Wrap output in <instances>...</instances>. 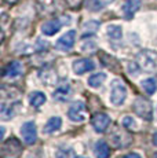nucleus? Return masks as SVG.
<instances>
[{
  "instance_id": "28",
  "label": "nucleus",
  "mask_w": 157,
  "mask_h": 158,
  "mask_svg": "<svg viewBox=\"0 0 157 158\" xmlns=\"http://www.w3.org/2000/svg\"><path fill=\"white\" fill-rule=\"evenodd\" d=\"M152 142H153V144H155L156 147H157V133H155V135H153V138H152Z\"/></svg>"
},
{
  "instance_id": "11",
  "label": "nucleus",
  "mask_w": 157,
  "mask_h": 158,
  "mask_svg": "<svg viewBox=\"0 0 157 158\" xmlns=\"http://www.w3.org/2000/svg\"><path fill=\"white\" fill-rule=\"evenodd\" d=\"M21 73H22V65H21V62L14 60V62H10L4 68L3 76L7 78H15L18 76H21Z\"/></svg>"
},
{
  "instance_id": "8",
  "label": "nucleus",
  "mask_w": 157,
  "mask_h": 158,
  "mask_svg": "<svg viewBox=\"0 0 157 158\" xmlns=\"http://www.w3.org/2000/svg\"><path fill=\"white\" fill-rule=\"evenodd\" d=\"M74 41H76V32L74 30H69V32H66L65 35H62L57 40L55 47L59 51H69L74 45Z\"/></svg>"
},
{
  "instance_id": "14",
  "label": "nucleus",
  "mask_w": 157,
  "mask_h": 158,
  "mask_svg": "<svg viewBox=\"0 0 157 158\" xmlns=\"http://www.w3.org/2000/svg\"><path fill=\"white\" fill-rule=\"evenodd\" d=\"M94 154L96 158H109L110 156V148L106 144V142L98 140L94 146Z\"/></svg>"
},
{
  "instance_id": "16",
  "label": "nucleus",
  "mask_w": 157,
  "mask_h": 158,
  "mask_svg": "<svg viewBox=\"0 0 157 158\" xmlns=\"http://www.w3.org/2000/svg\"><path fill=\"white\" fill-rule=\"evenodd\" d=\"M46 101H47L46 95L43 92H40V91H35V92H32L29 95V103L33 107H40V106H43L46 103Z\"/></svg>"
},
{
  "instance_id": "13",
  "label": "nucleus",
  "mask_w": 157,
  "mask_h": 158,
  "mask_svg": "<svg viewBox=\"0 0 157 158\" xmlns=\"http://www.w3.org/2000/svg\"><path fill=\"white\" fill-rule=\"evenodd\" d=\"M69 94H70V87H69V84L68 83H62V84H59L58 88L55 89L53 98L55 99V101L63 102V101H66V99L69 98Z\"/></svg>"
},
{
  "instance_id": "18",
  "label": "nucleus",
  "mask_w": 157,
  "mask_h": 158,
  "mask_svg": "<svg viewBox=\"0 0 157 158\" xmlns=\"http://www.w3.org/2000/svg\"><path fill=\"white\" fill-rule=\"evenodd\" d=\"M106 80V73H95L88 78V85L91 88H99Z\"/></svg>"
},
{
  "instance_id": "25",
  "label": "nucleus",
  "mask_w": 157,
  "mask_h": 158,
  "mask_svg": "<svg viewBox=\"0 0 157 158\" xmlns=\"http://www.w3.org/2000/svg\"><path fill=\"white\" fill-rule=\"evenodd\" d=\"M98 28H99V23L96 22V21H90V22H87L86 25H84L86 33H87V30H88V33H94V32H96Z\"/></svg>"
},
{
  "instance_id": "21",
  "label": "nucleus",
  "mask_w": 157,
  "mask_h": 158,
  "mask_svg": "<svg viewBox=\"0 0 157 158\" xmlns=\"http://www.w3.org/2000/svg\"><path fill=\"white\" fill-rule=\"evenodd\" d=\"M142 88L145 89V92L147 95H153L157 91V83L155 78H146V80L142 81Z\"/></svg>"
},
{
  "instance_id": "12",
  "label": "nucleus",
  "mask_w": 157,
  "mask_h": 158,
  "mask_svg": "<svg viewBox=\"0 0 157 158\" xmlns=\"http://www.w3.org/2000/svg\"><path fill=\"white\" fill-rule=\"evenodd\" d=\"M61 26H62V23L59 19H51V21H47L46 23H43L41 32H43L46 36H53V35H55V33L59 32Z\"/></svg>"
},
{
  "instance_id": "7",
  "label": "nucleus",
  "mask_w": 157,
  "mask_h": 158,
  "mask_svg": "<svg viewBox=\"0 0 157 158\" xmlns=\"http://www.w3.org/2000/svg\"><path fill=\"white\" fill-rule=\"evenodd\" d=\"M21 136L26 144H33L37 139V129H36L35 123L28 121L21 127Z\"/></svg>"
},
{
  "instance_id": "5",
  "label": "nucleus",
  "mask_w": 157,
  "mask_h": 158,
  "mask_svg": "<svg viewBox=\"0 0 157 158\" xmlns=\"http://www.w3.org/2000/svg\"><path fill=\"white\" fill-rule=\"evenodd\" d=\"M109 139L113 143V146H116V147H125L127 144L131 143V136L123 128H120L117 125H114V128L109 133Z\"/></svg>"
},
{
  "instance_id": "6",
  "label": "nucleus",
  "mask_w": 157,
  "mask_h": 158,
  "mask_svg": "<svg viewBox=\"0 0 157 158\" xmlns=\"http://www.w3.org/2000/svg\"><path fill=\"white\" fill-rule=\"evenodd\" d=\"M68 117L73 123H83L87 118V107L84 102H76L69 107L68 110Z\"/></svg>"
},
{
  "instance_id": "4",
  "label": "nucleus",
  "mask_w": 157,
  "mask_h": 158,
  "mask_svg": "<svg viewBox=\"0 0 157 158\" xmlns=\"http://www.w3.org/2000/svg\"><path fill=\"white\" fill-rule=\"evenodd\" d=\"M2 157L3 158H17L22 153V146L17 138H10L2 144Z\"/></svg>"
},
{
  "instance_id": "15",
  "label": "nucleus",
  "mask_w": 157,
  "mask_h": 158,
  "mask_svg": "<svg viewBox=\"0 0 157 158\" xmlns=\"http://www.w3.org/2000/svg\"><path fill=\"white\" fill-rule=\"evenodd\" d=\"M61 125H62V120H61V117H51L50 120L46 123V125H44V128H43V132L44 133H47V135H50V133H54L55 131H58L59 128H61Z\"/></svg>"
},
{
  "instance_id": "24",
  "label": "nucleus",
  "mask_w": 157,
  "mask_h": 158,
  "mask_svg": "<svg viewBox=\"0 0 157 158\" xmlns=\"http://www.w3.org/2000/svg\"><path fill=\"white\" fill-rule=\"evenodd\" d=\"M123 127L127 128V129H134L135 127H137V124H135V121L132 120V117L125 115V117L123 118Z\"/></svg>"
},
{
  "instance_id": "27",
  "label": "nucleus",
  "mask_w": 157,
  "mask_h": 158,
  "mask_svg": "<svg viewBox=\"0 0 157 158\" xmlns=\"http://www.w3.org/2000/svg\"><path fill=\"white\" fill-rule=\"evenodd\" d=\"M123 158H141V156L138 153H129V154H127V156H124Z\"/></svg>"
},
{
  "instance_id": "9",
  "label": "nucleus",
  "mask_w": 157,
  "mask_h": 158,
  "mask_svg": "<svg viewBox=\"0 0 157 158\" xmlns=\"http://www.w3.org/2000/svg\"><path fill=\"white\" fill-rule=\"evenodd\" d=\"M91 124H92V127H94V129L96 132L104 133L110 125V117L106 113H96V114L92 115Z\"/></svg>"
},
{
  "instance_id": "10",
  "label": "nucleus",
  "mask_w": 157,
  "mask_h": 158,
  "mask_svg": "<svg viewBox=\"0 0 157 158\" xmlns=\"http://www.w3.org/2000/svg\"><path fill=\"white\" fill-rule=\"evenodd\" d=\"M95 69V63L91 59H76L73 62V72L76 74H84V73H88Z\"/></svg>"
},
{
  "instance_id": "3",
  "label": "nucleus",
  "mask_w": 157,
  "mask_h": 158,
  "mask_svg": "<svg viewBox=\"0 0 157 158\" xmlns=\"http://www.w3.org/2000/svg\"><path fill=\"white\" fill-rule=\"evenodd\" d=\"M134 107V111L138 117H141L142 120H146L150 121L153 118V107H152V103H150L147 99L145 98H137L132 105Z\"/></svg>"
},
{
  "instance_id": "20",
  "label": "nucleus",
  "mask_w": 157,
  "mask_h": 158,
  "mask_svg": "<svg viewBox=\"0 0 157 158\" xmlns=\"http://www.w3.org/2000/svg\"><path fill=\"white\" fill-rule=\"evenodd\" d=\"M106 33L112 40H120L123 36L121 26H119V25H109L106 29Z\"/></svg>"
},
{
  "instance_id": "29",
  "label": "nucleus",
  "mask_w": 157,
  "mask_h": 158,
  "mask_svg": "<svg viewBox=\"0 0 157 158\" xmlns=\"http://www.w3.org/2000/svg\"><path fill=\"white\" fill-rule=\"evenodd\" d=\"M6 3H7V4H15V3L18 2V0H4Z\"/></svg>"
},
{
  "instance_id": "23",
  "label": "nucleus",
  "mask_w": 157,
  "mask_h": 158,
  "mask_svg": "<svg viewBox=\"0 0 157 158\" xmlns=\"http://www.w3.org/2000/svg\"><path fill=\"white\" fill-rule=\"evenodd\" d=\"M104 6L102 0H86V7L90 11H99Z\"/></svg>"
},
{
  "instance_id": "30",
  "label": "nucleus",
  "mask_w": 157,
  "mask_h": 158,
  "mask_svg": "<svg viewBox=\"0 0 157 158\" xmlns=\"http://www.w3.org/2000/svg\"><path fill=\"white\" fill-rule=\"evenodd\" d=\"M112 2H114V0H102L104 4H109V3H112Z\"/></svg>"
},
{
  "instance_id": "1",
  "label": "nucleus",
  "mask_w": 157,
  "mask_h": 158,
  "mask_svg": "<svg viewBox=\"0 0 157 158\" xmlns=\"http://www.w3.org/2000/svg\"><path fill=\"white\" fill-rule=\"evenodd\" d=\"M137 63L145 72H153L157 68V52L152 50H143L137 55Z\"/></svg>"
},
{
  "instance_id": "26",
  "label": "nucleus",
  "mask_w": 157,
  "mask_h": 158,
  "mask_svg": "<svg viewBox=\"0 0 157 158\" xmlns=\"http://www.w3.org/2000/svg\"><path fill=\"white\" fill-rule=\"evenodd\" d=\"M66 3H68L69 7L72 8H78L81 6V3H83V0H66Z\"/></svg>"
},
{
  "instance_id": "19",
  "label": "nucleus",
  "mask_w": 157,
  "mask_h": 158,
  "mask_svg": "<svg viewBox=\"0 0 157 158\" xmlns=\"http://www.w3.org/2000/svg\"><path fill=\"white\" fill-rule=\"evenodd\" d=\"M40 78L47 85H53V84L57 83V76L53 69H46V70H43L40 73Z\"/></svg>"
},
{
  "instance_id": "22",
  "label": "nucleus",
  "mask_w": 157,
  "mask_h": 158,
  "mask_svg": "<svg viewBox=\"0 0 157 158\" xmlns=\"http://www.w3.org/2000/svg\"><path fill=\"white\" fill-rule=\"evenodd\" d=\"M55 158H76V154H74V151L72 148L62 147L59 150H57Z\"/></svg>"
},
{
  "instance_id": "2",
  "label": "nucleus",
  "mask_w": 157,
  "mask_h": 158,
  "mask_svg": "<svg viewBox=\"0 0 157 158\" xmlns=\"http://www.w3.org/2000/svg\"><path fill=\"white\" fill-rule=\"evenodd\" d=\"M127 99V88L121 80L114 78L110 84V102L114 106H121Z\"/></svg>"
},
{
  "instance_id": "17",
  "label": "nucleus",
  "mask_w": 157,
  "mask_h": 158,
  "mask_svg": "<svg viewBox=\"0 0 157 158\" xmlns=\"http://www.w3.org/2000/svg\"><path fill=\"white\" fill-rule=\"evenodd\" d=\"M138 8H139V0H125L124 6H123V10H124L127 18L132 17Z\"/></svg>"
}]
</instances>
